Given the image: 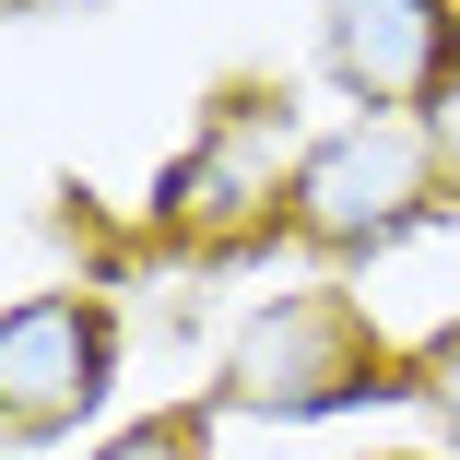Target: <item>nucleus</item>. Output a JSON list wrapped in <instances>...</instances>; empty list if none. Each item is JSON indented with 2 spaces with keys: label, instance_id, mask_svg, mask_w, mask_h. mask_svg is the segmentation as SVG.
<instances>
[{
  "label": "nucleus",
  "instance_id": "5",
  "mask_svg": "<svg viewBox=\"0 0 460 460\" xmlns=\"http://www.w3.org/2000/svg\"><path fill=\"white\" fill-rule=\"evenodd\" d=\"M319 71L366 119L437 107L460 83V0H319Z\"/></svg>",
  "mask_w": 460,
  "mask_h": 460
},
{
  "label": "nucleus",
  "instance_id": "6",
  "mask_svg": "<svg viewBox=\"0 0 460 460\" xmlns=\"http://www.w3.org/2000/svg\"><path fill=\"white\" fill-rule=\"evenodd\" d=\"M95 460H213V425H201V413H142V425H119Z\"/></svg>",
  "mask_w": 460,
  "mask_h": 460
},
{
  "label": "nucleus",
  "instance_id": "8",
  "mask_svg": "<svg viewBox=\"0 0 460 460\" xmlns=\"http://www.w3.org/2000/svg\"><path fill=\"white\" fill-rule=\"evenodd\" d=\"M425 154H437V190H460V83L425 107ZM448 213H460V201H448Z\"/></svg>",
  "mask_w": 460,
  "mask_h": 460
},
{
  "label": "nucleus",
  "instance_id": "1",
  "mask_svg": "<svg viewBox=\"0 0 460 460\" xmlns=\"http://www.w3.org/2000/svg\"><path fill=\"white\" fill-rule=\"evenodd\" d=\"M225 402L236 413H284V425L342 413V402H413V354H390L366 331V307L342 284H296L225 342Z\"/></svg>",
  "mask_w": 460,
  "mask_h": 460
},
{
  "label": "nucleus",
  "instance_id": "2",
  "mask_svg": "<svg viewBox=\"0 0 460 460\" xmlns=\"http://www.w3.org/2000/svg\"><path fill=\"white\" fill-rule=\"evenodd\" d=\"M296 107L284 95H225L201 130H190V154L165 165V190H154V225L177 236V248H201V260H225V248H248L260 225H271V201H296Z\"/></svg>",
  "mask_w": 460,
  "mask_h": 460
},
{
  "label": "nucleus",
  "instance_id": "4",
  "mask_svg": "<svg viewBox=\"0 0 460 460\" xmlns=\"http://www.w3.org/2000/svg\"><path fill=\"white\" fill-rule=\"evenodd\" d=\"M119 378V319L107 296H13L0 307V425L13 448L71 437Z\"/></svg>",
  "mask_w": 460,
  "mask_h": 460
},
{
  "label": "nucleus",
  "instance_id": "3",
  "mask_svg": "<svg viewBox=\"0 0 460 460\" xmlns=\"http://www.w3.org/2000/svg\"><path fill=\"white\" fill-rule=\"evenodd\" d=\"M425 213H448V201H437L425 119H354V130L307 142L296 201H284V225H296L307 248H331V260L390 248V236H402V225H425Z\"/></svg>",
  "mask_w": 460,
  "mask_h": 460
},
{
  "label": "nucleus",
  "instance_id": "7",
  "mask_svg": "<svg viewBox=\"0 0 460 460\" xmlns=\"http://www.w3.org/2000/svg\"><path fill=\"white\" fill-rule=\"evenodd\" d=\"M413 402H425V413L460 437V319H448L437 342H413Z\"/></svg>",
  "mask_w": 460,
  "mask_h": 460
}]
</instances>
